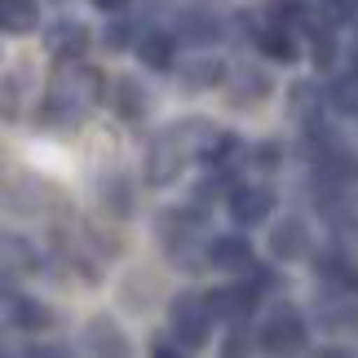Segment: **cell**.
Returning a JSON list of instances; mask_svg holds the SVG:
<instances>
[{"label": "cell", "mask_w": 358, "mask_h": 358, "mask_svg": "<svg viewBox=\"0 0 358 358\" xmlns=\"http://www.w3.org/2000/svg\"><path fill=\"white\" fill-rule=\"evenodd\" d=\"M85 49H89V27L80 18H53L45 27V53H53V58L76 62Z\"/></svg>", "instance_id": "7"}, {"label": "cell", "mask_w": 358, "mask_h": 358, "mask_svg": "<svg viewBox=\"0 0 358 358\" xmlns=\"http://www.w3.org/2000/svg\"><path fill=\"white\" fill-rule=\"evenodd\" d=\"M319 274H323V279L345 283L350 292H358V266L350 261V252H341V248H327V252H319Z\"/></svg>", "instance_id": "22"}, {"label": "cell", "mask_w": 358, "mask_h": 358, "mask_svg": "<svg viewBox=\"0 0 358 358\" xmlns=\"http://www.w3.org/2000/svg\"><path fill=\"white\" fill-rule=\"evenodd\" d=\"M89 345H93V354H129V336L115 327V319L98 314L89 323Z\"/></svg>", "instance_id": "20"}, {"label": "cell", "mask_w": 358, "mask_h": 358, "mask_svg": "<svg viewBox=\"0 0 358 358\" xmlns=\"http://www.w3.org/2000/svg\"><path fill=\"white\" fill-rule=\"evenodd\" d=\"M327 22H332V27H350L354 22V0H327Z\"/></svg>", "instance_id": "24"}, {"label": "cell", "mask_w": 358, "mask_h": 358, "mask_svg": "<svg viewBox=\"0 0 358 358\" xmlns=\"http://www.w3.org/2000/svg\"><path fill=\"white\" fill-rule=\"evenodd\" d=\"M98 203L115 217V222H124V217L133 213V182L124 173H106L102 186H98Z\"/></svg>", "instance_id": "17"}, {"label": "cell", "mask_w": 358, "mask_h": 358, "mask_svg": "<svg viewBox=\"0 0 358 358\" xmlns=\"http://www.w3.org/2000/svg\"><path fill=\"white\" fill-rule=\"evenodd\" d=\"M106 49H115V53H124V49H129V45H137V40H142V36H137V18H124V13L115 9V18L111 22H106Z\"/></svg>", "instance_id": "23"}, {"label": "cell", "mask_w": 358, "mask_h": 358, "mask_svg": "<svg viewBox=\"0 0 358 358\" xmlns=\"http://www.w3.org/2000/svg\"><path fill=\"white\" fill-rule=\"evenodd\" d=\"M186 159H195V155H190V146L182 142V133H177V129H169L164 137H155V142L146 146V182L150 186H173L177 177H182Z\"/></svg>", "instance_id": "3"}, {"label": "cell", "mask_w": 358, "mask_h": 358, "mask_svg": "<svg viewBox=\"0 0 358 358\" xmlns=\"http://www.w3.org/2000/svg\"><path fill=\"white\" fill-rule=\"evenodd\" d=\"M111 106H115V115L120 120H129V124H137V120H146L150 115V93L142 89V80H115V89H111Z\"/></svg>", "instance_id": "14"}, {"label": "cell", "mask_w": 358, "mask_h": 358, "mask_svg": "<svg viewBox=\"0 0 358 358\" xmlns=\"http://www.w3.org/2000/svg\"><path fill=\"white\" fill-rule=\"evenodd\" d=\"M261 345L270 354H296L306 350V319H301L296 310H274L266 323H261Z\"/></svg>", "instance_id": "5"}, {"label": "cell", "mask_w": 358, "mask_h": 358, "mask_svg": "<svg viewBox=\"0 0 358 358\" xmlns=\"http://www.w3.org/2000/svg\"><path fill=\"white\" fill-rule=\"evenodd\" d=\"M93 5H98V9H106V13H115V9H124V5H129V0H93Z\"/></svg>", "instance_id": "27"}, {"label": "cell", "mask_w": 358, "mask_h": 358, "mask_svg": "<svg viewBox=\"0 0 358 358\" xmlns=\"http://www.w3.org/2000/svg\"><path fill=\"white\" fill-rule=\"evenodd\" d=\"M350 71H358V40L350 45Z\"/></svg>", "instance_id": "29"}, {"label": "cell", "mask_w": 358, "mask_h": 358, "mask_svg": "<svg viewBox=\"0 0 358 358\" xmlns=\"http://www.w3.org/2000/svg\"><path fill=\"white\" fill-rule=\"evenodd\" d=\"M306 36H310V58H314V66H319V71H332V66H336V53H341L336 27L332 22H314Z\"/></svg>", "instance_id": "19"}, {"label": "cell", "mask_w": 358, "mask_h": 358, "mask_svg": "<svg viewBox=\"0 0 358 358\" xmlns=\"http://www.w3.org/2000/svg\"><path fill=\"white\" fill-rule=\"evenodd\" d=\"M53 5H58V0H53Z\"/></svg>", "instance_id": "30"}, {"label": "cell", "mask_w": 358, "mask_h": 358, "mask_svg": "<svg viewBox=\"0 0 358 358\" xmlns=\"http://www.w3.org/2000/svg\"><path fill=\"white\" fill-rule=\"evenodd\" d=\"M323 98H327V106H332L336 115H358V71L345 66V76H336Z\"/></svg>", "instance_id": "21"}, {"label": "cell", "mask_w": 358, "mask_h": 358, "mask_svg": "<svg viewBox=\"0 0 358 358\" xmlns=\"http://www.w3.org/2000/svg\"><path fill=\"white\" fill-rule=\"evenodd\" d=\"M257 49L266 53L270 62H279V66H292L301 58V40H296V27H287V22H266L257 31Z\"/></svg>", "instance_id": "9"}, {"label": "cell", "mask_w": 358, "mask_h": 358, "mask_svg": "<svg viewBox=\"0 0 358 358\" xmlns=\"http://www.w3.org/2000/svg\"><path fill=\"white\" fill-rule=\"evenodd\" d=\"M310 252V230L301 217H283L279 226L270 230V257L274 261H301Z\"/></svg>", "instance_id": "11"}, {"label": "cell", "mask_w": 358, "mask_h": 358, "mask_svg": "<svg viewBox=\"0 0 358 358\" xmlns=\"http://www.w3.org/2000/svg\"><path fill=\"white\" fill-rule=\"evenodd\" d=\"M208 266L226 274H248L252 270V243L243 235H217L208 243Z\"/></svg>", "instance_id": "10"}, {"label": "cell", "mask_w": 358, "mask_h": 358, "mask_svg": "<svg viewBox=\"0 0 358 358\" xmlns=\"http://www.w3.org/2000/svg\"><path fill=\"white\" fill-rule=\"evenodd\" d=\"M0 27L5 36H27L40 27V0H5L0 5Z\"/></svg>", "instance_id": "18"}, {"label": "cell", "mask_w": 358, "mask_h": 358, "mask_svg": "<svg viewBox=\"0 0 358 358\" xmlns=\"http://www.w3.org/2000/svg\"><path fill=\"white\" fill-rule=\"evenodd\" d=\"M9 323L18 327L22 336H40L53 327V310L36 296H9Z\"/></svg>", "instance_id": "13"}, {"label": "cell", "mask_w": 358, "mask_h": 358, "mask_svg": "<svg viewBox=\"0 0 358 358\" xmlns=\"http://www.w3.org/2000/svg\"><path fill=\"white\" fill-rule=\"evenodd\" d=\"M177 80H182L186 93H199V89H217L226 80V66L217 53H190V58L177 62Z\"/></svg>", "instance_id": "8"}, {"label": "cell", "mask_w": 358, "mask_h": 358, "mask_svg": "<svg viewBox=\"0 0 358 358\" xmlns=\"http://www.w3.org/2000/svg\"><path fill=\"white\" fill-rule=\"evenodd\" d=\"M102 76L93 71V66H85V62H66L58 76H53V85H49V102H45V124L49 129H76L80 120L89 115V106L102 98Z\"/></svg>", "instance_id": "1"}, {"label": "cell", "mask_w": 358, "mask_h": 358, "mask_svg": "<svg viewBox=\"0 0 358 358\" xmlns=\"http://www.w3.org/2000/svg\"><path fill=\"white\" fill-rule=\"evenodd\" d=\"M270 93V76L257 71V66H235V76H230V106H257L261 98Z\"/></svg>", "instance_id": "16"}, {"label": "cell", "mask_w": 358, "mask_h": 358, "mask_svg": "<svg viewBox=\"0 0 358 358\" xmlns=\"http://www.w3.org/2000/svg\"><path fill=\"white\" fill-rule=\"evenodd\" d=\"M222 31L226 27H222V18H217L213 9H182L177 13V36H182L186 45H195V49H208Z\"/></svg>", "instance_id": "12"}, {"label": "cell", "mask_w": 358, "mask_h": 358, "mask_svg": "<svg viewBox=\"0 0 358 358\" xmlns=\"http://www.w3.org/2000/svg\"><path fill=\"white\" fill-rule=\"evenodd\" d=\"M213 319H217V314L208 310V301H203V296L182 292V296L169 301V332L182 341V350H203V345H208Z\"/></svg>", "instance_id": "2"}, {"label": "cell", "mask_w": 358, "mask_h": 358, "mask_svg": "<svg viewBox=\"0 0 358 358\" xmlns=\"http://www.w3.org/2000/svg\"><path fill=\"white\" fill-rule=\"evenodd\" d=\"M27 354H66V345H31Z\"/></svg>", "instance_id": "28"}, {"label": "cell", "mask_w": 358, "mask_h": 358, "mask_svg": "<svg viewBox=\"0 0 358 358\" xmlns=\"http://www.w3.org/2000/svg\"><path fill=\"white\" fill-rule=\"evenodd\" d=\"M222 350H226V354H248V350H252V341H248V332L235 323V332H230V341H226Z\"/></svg>", "instance_id": "26"}, {"label": "cell", "mask_w": 358, "mask_h": 358, "mask_svg": "<svg viewBox=\"0 0 358 358\" xmlns=\"http://www.w3.org/2000/svg\"><path fill=\"white\" fill-rule=\"evenodd\" d=\"M252 164H257V169H279V164H283V146L279 142H261Z\"/></svg>", "instance_id": "25"}, {"label": "cell", "mask_w": 358, "mask_h": 358, "mask_svg": "<svg viewBox=\"0 0 358 358\" xmlns=\"http://www.w3.org/2000/svg\"><path fill=\"white\" fill-rule=\"evenodd\" d=\"M137 58H142V66H150V71H173L177 66V36L146 31L137 40Z\"/></svg>", "instance_id": "15"}, {"label": "cell", "mask_w": 358, "mask_h": 358, "mask_svg": "<svg viewBox=\"0 0 358 358\" xmlns=\"http://www.w3.org/2000/svg\"><path fill=\"white\" fill-rule=\"evenodd\" d=\"M208 310L217 314L222 323H243V319H252V310L261 306V287L257 283H222V287H213L208 296Z\"/></svg>", "instance_id": "4"}, {"label": "cell", "mask_w": 358, "mask_h": 358, "mask_svg": "<svg viewBox=\"0 0 358 358\" xmlns=\"http://www.w3.org/2000/svg\"><path fill=\"white\" fill-rule=\"evenodd\" d=\"M226 208H230V222L235 226H261L266 217L274 213V190L266 186H230V199H226Z\"/></svg>", "instance_id": "6"}]
</instances>
